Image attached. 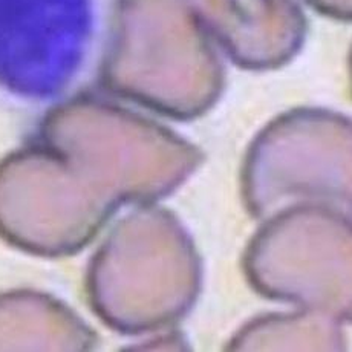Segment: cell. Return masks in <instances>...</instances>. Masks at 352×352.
Listing matches in <instances>:
<instances>
[{
  "mask_svg": "<svg viewBox=\"0 0 352 352\" xmlns=\"http://www.w3.org/2000/svg\"><path fill=\"white\" fill-rule=\"evenodd\" d=\"M317 2H319V0H317Z\"/></svg>",
  "mask_w": 352,
  "mask_h": 352,
  "instance_id": "6da1fadb",
  "label": "cell"
}]
</instances>
